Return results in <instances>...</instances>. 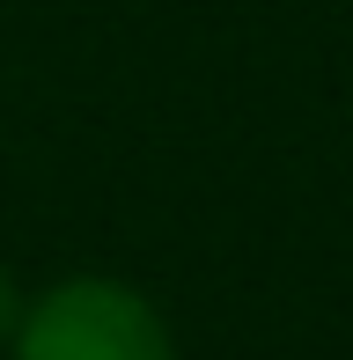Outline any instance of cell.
<instances>
[{
	"instance_id": "obj_1",
	"label": "cell",
	"mask_w": 353,
	"mask_h": 360,
	"mask_svg": "<svg viewBox=\"0 0 353 360\" xmlns=\"http://www.w3.org/2000/svg\"><path fill=\"white\" fill-rule=\"evenodd\" d=\"M8 353L15 360H176V331L133 280L67 272L23 302Z\"/></svg>"
},
{
	"instance_id": "obj_2",
	"label": "cell",
	"mask_w": 353,
	"mask_h": 360,
	"mask_svg": "<svg viewBox=\"0 0 353 360\" xmlns=\"http://www.w3.org/2000/svg\"><path fill=\"white\" fill-rule=\"evenodd\" d=\"M15 316H23V287H15V272L0 265V346L15 338Z\"/></svg>"
}]
</instances>
